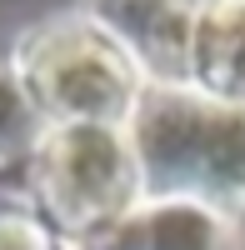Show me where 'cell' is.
Returning <instances> with one entry per match:
<instances>
[{"label": "cell", "instance_id": "6da1fadb", "mask_svg": "<svg viewBox=\"0 0 245 250\" xmlns=\"http://www.w3.org/2000/svg\"><path fill=\"white\" fill-rule=\"evenodd\" d=\"M125 130L140 195L205 210L245 200V105H220L190 85H155L140 95Z\"/></svg>", "mask_w": 245, "mask_h": 250}, {"label": "cell", "instance_id": "7a4b0ae2", "mask_svg": "<svg viewBox=\"0 0 245 250\" xmlns=\"http://www.w3.org/2000/svg\"><path fill=\"white\" fill-rule=\"evenodd\" d=\"M15 75L45 125H110L125 130L145 75L90 15H60L15 45Z\"/></svg>", "mask_w": 245, "mask_h": 250}, {"label": "cell", "instance_id": "3957f363", "mask_svg": "<svg viewBox=\"0 0 245 250\" xmlns=\"http://www.w3.org/2000/svg\"><path fill=\"white\" fill-rule=\"evenodd\" d=\"M30 180L45 215L70 240L110 230L140 200L130 135L110 125H50L30 155Z\"/></svg>", "mask_w": 245, "mask_h": 250}, {"label": "cell", "instance_id": "277c9868", "mask_svg": "<svg viewBox=\"0 0 245 250\" xmlns=\"http://www.w3.org/2000/svg\"><path fill=\"white\" fill-rule=\"evenodd\" d=\"M85 15L105 35L120 40L140 75H155L160 85H180L190 65V30L200 5L195 0H85Z\"/></svg>", "mask_w": 245, "mask_h": 250}, {"label": "cell", "instance_id": "5b68a950", "mask_svg": "<svg viewBox=\"0 0 245 250\" xmlns=\"http://www.w3.org/2000/svg\"><path fill=\"white\" fill-rule=\"evenodd\" d=\"M70 250H235V235L205 205L155 200L145 210H130L100 235L70 240Z\"/></svg>", "mask_w": 245, "mask_h": 250}, {"label": "cell", "instance_id": "8992f818", "mask_svg": "<svg viewBox=\"0 0 245 250\" xmlns=\"http://www.w3.org/2000/svg\"><path fill=\"white\" fill-rule=\"evenodd\" d=\"M185 85L220 105H245V0H205L190 30Z\"/></svg>", "mask_w": 245, "mask_h": 250}, {"label": "cell", "instance_id": "52a82bcc", "mask_svg": "<svg viewBox=\"0 0 245 250\" xmlns=\"http://www.w3.org/2000/svg\"><path fill=\"white\" fill-rule=\"evenodd\" d=\"M45 130L50 125L40 120V110L30 105L15 65L0 60V170H15V165L30 170V155H35V145H40Z\"/></svg>", "mask_w": 245, "mask_h": 250}, {"label": "cell", "instance_id": "ba28073f", "mask_svg": "<svg viewBox=\"0 0 245 250\" xmlns=\"http://www.w3.org/2000/svg\"><path fill=\"white\" fill-rule=\"evenodd\" d=\"M0 250H50V240L25 215H0Z\"/></svg>", "mask_w": 245, "mask_h": 250}]
</instances>
